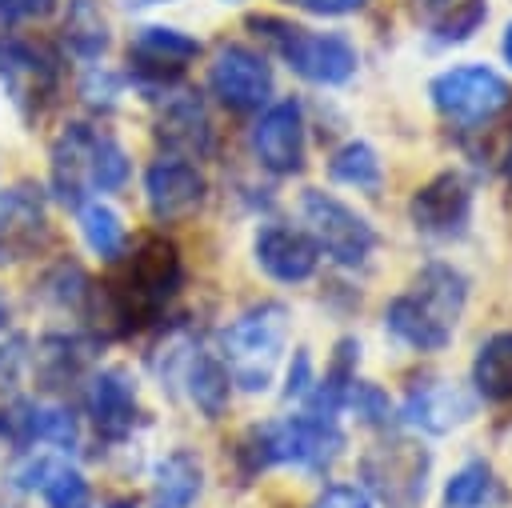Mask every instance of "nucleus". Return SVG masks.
Here are the masks:
<instances>
[{
  "instance_id": "a878e982",
  "label": "nucleus",
  "mask_w": 512,
  "mask_h": 508,
  "mask_svg": "<svg viewBox=\"0 0 512 508\" xmlns=\"http://www.w3.org/2000/svg\"><path fill=\"white\" fill-rule=\"evenodd\" d=\"M472 392L488 404L512 400V328L492 332L472 356Z\"/></svg>"
},
{
  "instance_id": "2eb2a0df",
  "label": "nucleus",
  "mask_w": 512,
  "mask_h": 508,
  "mask_svg": "<svg viewBox=\"0 0 512 508\" xmlns=\"http://www.w3.org/2000/svg\"><path fill=\"white\" fill-rule=\"evenodd\" d=\"M208 88L232 112H260L272 104V64L248 44H220L208 64Z\"/></svg>"
},
{
  "instance_id": "1a4fd4ad",
  "label": "nucleus",
  "mask_w": 512,
  "mask_h": 508,
  "mask_svg": "<svg viewBox=\"0 0 512 508\" xmlns=\"http://www.w3.org/2000/svg\"><path fill=\"white\" fill-rule=\"evenodd\" d=\"M0 92L8 104L32 120L60 92V56L28 36H0Z\"/></svg>"
},
{
  "instance_id": "c9c22d12",
  "label": "nucleus",
  "mask_w": 512,
  "mask_h": 508,
  "mask_svg": "<svg viewBox=\"0 0 512 508\" xmlns=\"http://www.w3.org/2000/svg\"><path fill=\"white\" fill-rule=\"evenodd\" d=\"M292 8H304L312 16H348L356 8H364L368 0H288Z\"/></svg>"
},
{
  "instance_id": "79ce46f5",
  "label": "nucleus",
  "mask_w": 512,
  "mask_h": 508,
  "mask_svg": "<svg viewBox=\"0 0 512 508\" xmlns=\"http://www.w3.org/2000/svg\"><path fill=\"white\" fill-rule=\"evenodd\" d=\"M224 4H236V0H224Z\"/></svg>"
},
{
  "instance_id": "a211bd4d",
  "label": "nucleus",
  "mask_w": 512,
  "mask_h": 508,
  "mask_svg": "<svg viewBox=\"0 0 512 508\" xmlns=\"http://www.w3.org/2000/svg\"><path fill=\"white\" fill-rule=\"evenodd\" d=\"M252 260L276 284H304V280L316 276L320 248L312 244V236L304 228L268 220L252 232Z\"/></svg>"
},
{
  "instance_id": "cd10ccee",
  "label": "nucleus",
  "mask_w": 512,
  "mask_h": 508,
  "mask_svg": "<svg viewBox=\"0 0 512 508\" xmlns=\"http://www.w3.org/2000/svg\"><path fill=\"white\" fill-rule=\"evenodd\" d=\"M92 280H88V272L76 264V260H56V264H48L44 272H40V280H36V296L52 308V312H72V316H80V312H88L92 308Z\"/></svg>"
},
{
  "instance_id": "c756f323",
  "label": "nucleus",
  "mask_w": 512,
  "mask_h": 508,
  "mask_svg": "<svg viewBox=\"0 0 512 508\" xmlns=\"http://www.w3.org/2000/svg\"><path fill=\"white\" fill-rule=\"evenodd\" d=\"M344 412H352L360 424H368V428H384L388 420H392V404H388V392L384 388H376L372 380H352L348 384V392H344Z\"/></svg>"
},
{
  "instance_id": "f704fd0d",
  "label": "nucleus",
  "mask_w": 512,
  "mask_h": 508,
  "mask_svg": "<svg viewBox=\"0 0 512 508\" xmlns=\"http://www.w3.org/2000/svg\"><path fill=\"white\" fill-rule=\"evenodd\" d=\"M60 0H0V16L4 20H44L56 12Z\"/></svg>"
},
{
  "instance_id": "39448f33",
  "label": "nucleus",
  "mask_w": 512,
  "mask_h": 508,
  "mask_svg": "<svg viewBox=\"0 0 512 508\" xmlns=\"http://www.w3.org/2000/svg\"><path fill=\"white\" fill-rule=\"evenodd\" d=\"M288 328H292V316L276 300L248 304L244 312H236L224 324V332H220V360L228 368V380L240 392L260 396V392H268L276 384L280 360L288 352Z\"/></svg>"
},
{
  "instance_id": "393cba45",
  "label": "nucleus",
  "mask_w": 512,
  "mask_h": 508,
  "mask_svg": "<svg viewBox=\"0 0 512 508\" xmlns=\"http://www.w3.org/2000/svg\"><path fill=\"white\" fill-rule=\"evenodd\" d=\"M32 368L44 384H68L88 372V340L76 332H44L32 348Z\"/></svg>"
},
{
  "instance_id": "f3484780",
  "label": "nucleus",
  "mask_w": 512,
  "mask_h": 508,
  "mask_svg": "<svg viewBox=\"0 0 512 508\" xmlns=\"http://www.w3.org/2000/svg\"><path fill=\"white\" fill-rule=\"evenodd\" d=\"M408 220L424 236H460L472 220V188L460 172H436L408 200Z\"/></svg>"
},
{
  "instance_id": "9d476101",
  "label": "nucleus",
  "mask_w": 512,
  "mask_h": 508,
  "mask_svg": "<svg viewBox=\"0 0 512 508\" xmlns=\"http://www.w3.org/2000/svg\"><path fill=\"white\" fill-rule=\"evenodd\" d=\"M428 96L444 120H452L460 128H480L508 108L512 88L488 64H456V68L432 76Z\"/></svg>"
},
{
  "instance_id": "72a5a7b5",
  "label": "nucleus",
  "mask_w": 512,
  "mask_h": 508,
  "mask_svg": "<svg viewBox=\"0 0 512 508\" xmlns=\"http://www.w3.org/2000/svg\"><path fill=\"white\" fill-rule=\"evenodd\" d=\"M312 508H372V500H368L356 484H328V488L312 500Z\"/></svg>"
},
{
  "instance_id": "4be33fe9",
  "label": "nucleus",
  "mask_w": 512,
  "mask_h": 508,
  "mask_svg": "<svg viewBox=\"0 0 512 508\" xmlns=\"http://www.w3.org/2000/svg\"><path fill=\"white\" fill-rule=\"evenodd\" d=\"M72 212H76V236L88 256H96L100 264H120L128 256V224L112 200L88 196Z\"/></svg>"
},
{
  "instance_id": "e433bc0d",
  "label": "nucleus",
  "mask_w": 512,
  "mask_h": 508,
  "mask_svg": "<svg viewBox=\"0 0 512 508\" xmlns=\"http://www.w3.org/2000/svg\"><path fill=\"white\" fill-rule=\"evenodd\" d=\"M12 332V300H8V292L0 288V336H8Z\"/></svg>"
},
{
  "instance_id": "20e7f679",
  "label": "nucleus",
  "mask_w": 512,
  "mask_h": 508,
  "mask_svg": "<svg viewBox=\"0 0 512 508\" xmlns=\"http://www.w3.org/2000/svg\"><path fill=\"white\" fill-rule=\"evenodd\" d=\"M344 452V432L332 416H316V412H292L280 420H264L252 424L240 444H236V464L240 476L252 480L264 468L288 464L300 472H328L332 460Z\"/></svg>"
},
{
  "instance_id": "bb28decb",
  "label": "nucleus",
  "mask_w": 512,
  "mask_h": 508,
  "mask_svg": "<svg viewBox=\"0 0 512 508\" xmlns=\"http://www.w3.org/2000/svg\"><path fill=\"white\" fill-rule=\"evenodd\" d=\"M508 500V488L492 472L488 460H468L444 480V508H500Z\"/></svg>"
},
{
  "instance_id": "dca6fc26",
  "label": "nucleus",
  "mask_w": 512,
  "mask_h": 508,
  "mask_svg": "<svg viewBox=\"0 0 512 508\" xmlns=\"http://www.w3.org/2000/svg\"><path fill=\"white\" fill-rule=\"evenodd\" d=\"M44 240H48V192L36 180L0 184V252H8V260H24Z\"/></svg>"
},
{
  "instance_id": "b1692460",
  "label": "nucleus",
  "mask_w": 512,
  "mask_h": 508,
  "mask_svg": "<svg viewBox=\"0 0 512 508\" xmlns=\"http://www.w3.org/2000/svg\"><path fill=\"white\" fill-rule=\"evenodd\" d=\"M60 40L76 60L100 64L104 52L112 48V20H108L104 4L100 0H68L64 20H60Z\"/></svg>"
},
{
  "instance_id": "7c9ffc66",
  "label": "nucleus",
  "mask_w": 512,
  "mask_h": 508,
  "mask_svg": "<svg viewBox=\"0 0 512 508\" xmlns=\"http://www.w3.org/2000/svg\"><path fill=\"white\" fill-rule=\"evenodd\" d=\"M484 20H488V4H484V0H452V8L432 24V32H436V40H444V44H460V40H468Z\"/></svg>"
},
{
  "instance_id": "4468645a",
  "label": "nucleus",
  "mask_w": 512,
  "mask_h": 508,
  "mask_svg": "<svg viewBox=\"0 0 512 508\" xmlns=\"http://www.w3.org/2000/svg\"><path fill=\"white\" fill-rule=\"evenodd\" d=\"M208 200V176L184 156L160 152L144 168V208L156 224H184Z\"/></svg>"
},
{
  "instance_id": "6ab92c4d",
  "label": "nucleus",
  "mask_w": 512,
  "mask_h": 508,
  "mask_svg": "<svg viewBox=\"0 0 512 508\" xmlns=\"http://www.w3.org/2000/svg\"><path fill=\"white\" fill-rule=\"evenodd\" d=\"M472 412H476V392H468L464 384L444 380V376L412 380V388L400 404V420L408 428H420V432H432V436H444V432L460 428L464 420H472Z\"/></svg>"
},
{
  "instance_id": "4c0bfd02",
  "label": "nucleus",
  "mask_w": 512,
  "mask_h": 508,
  "mask_svg": "<svg viewBox=\"0 0 512 508\" xmlns=\"http://www.w3.org/2000/svg\"><path fill=\"white\" fill-rule=\"evenodd\" d=\"M500 48H504V60H508V64H512V24H508V28H504V44H500Z\"/></svg>"
},
{
  "instance_id": "ddd939ff",
  "label": "nucleus",
  "mask_w": 512,
  "mask_h": 508,
  "mask_svg": "<svg viewBox=\"0 0 512 508\" xmlns=\"http://www.w3.org/2000/svg\"><path fill=\"white\" fill-rule=\"evenodd\" d=\"M248 148H252L256 164L264 172H272V176H296V172H304V152H308L304 104L296 96H284V100L264 104L260 116L252 120Z\"/></svg>"
},
{
  "instance_id": "2f4dec72",
  "label": "nucleus",
  "mask_w": 512,
  "mask_h": 508,
  "mask_svg": "<svg viewBox=\"0 0 512 508\" xmlns=\"http://www.w3.org/2000/svg\"><path fill=\"white\" fill-rule=\"evenodd\" d=\"M80 96H84L88 108L112 112L120 104V96H124V76L120 72H108L104 64H88V72L80 80Z\"/></svg>"
},
{
  "instance_id": "412c9836",
  "label": "nucleus",
  "mask_w": 512,
  "mask_h": 508,
  "mask_svg": "<svg viewBox=\"0 0 512 508\" xmlns=\"http://www.w3.org/2000/svg\"><path fill=\"white\" fill-rule=\"evenodd\" d=\"M156 140L168 156H184V160L208 156L212 152V120H208L204 100H196L188 92L168 96L156 116Z\"/></svg>"
},
{
  "instance_id": "a19ab883",
  "label": "nucleus",
  "mask_w": 512,
  "mask_h": 508,
  "mask_svg": "<svg viewBox=\"0 0 512 508\" xmlns=\"http://www.w3.org/2000/svg\"><path fill=\"white\" fill-rule=\"evenodd\" d=\"M428 4H448V0H428Z\"/></svg>"
},
{
  "instance_id": "f8f14e48",
  "label": "nucleus",
  "mask_w": 512,
  "mask_h": 508,
  "mask_svg": "<svg viewBox=\"0 0 512 508\" xmlns=\"http://www.w3.org/2000/svg\"><path fill=\"white\" fill-rule=\"evenodd\" d=\"M80 380H84V416H88L92 432L104 444L128 440L144 416L140 388H136L132 372L120 364H100V368H88Z\"/></svg>"
},
{
  "instance_id": "f03ea898",
  "label": "nucleus",
  "mask_w": 512,
  "mask_h": 508,
  "mask_svg": "<svg viewBox=\"0 0 512 508\" xmlns=\"http://www.w3.org/2000/svg\"><path fill=\"white\" fill-rule=\"evenodd\" d=\"M132 180L128 148L92 120H68L48 144V192L64 204L120 192Z\"/></svg>"
},
{
  "instance_id": "423d86ee",
  "label": "nucleus",
  "mask_w": 512,
  "mask_h": 508,
  "mask_svg": "<svg viewBox=\"0 0 512 508\" xmlns=\"http://www.w3.org/2000/svg\"><path fill=\"white\" fill-rule=\"evenodd\" d=\"M248 28H256L276 48V56L308 84L340 88L356 76L360 56L344 32H312V28L276 20V16H248Z\"/></svg>"
},
{
  "instance_id": "5701e85b",
  "label": "nucleus",
  "mask_w": 512,
  "mask_h": 508,
  "mask_svg": "<svg viewBox=\"0 0 512 508\" xmlns=\"http://www.w3.org/2000/svg\"><path fill=\"white\" fill-rule=\"evenodd\" d=\"M204 492V460L192 448H168L152 464V508H192Z\"/></svg>"
},
{
  "instance_id": "f257e3e1",
  "label": "nucleus",
  "mask_w": 512,
  "mask_h": 508,
  "mask_svg": "<svg viewBox=\"0 0 512 508\" xmlns=\"http://www.w3.org/2000/svg\"><path fill=\"white\" fill-rule=\"evenodd\" d=\"M184 284L180 248L164 236H148L128 256L124 272L92 292V308H100V324L112 332H140L164 316L172 296Z\"/></svg>"
},
{
  "instance_id": "7ed1b4c3",
  "label": "nucleus",
  "mask_w": 512,
  "mask_h": 508,
  "mask_svg": "<svg viewBox=\"0 0 512 508\" xmlns=\"http://www.w3.org/2000/svg\"><path fill=\"white\" fill-rule=\"evenodd\" d=\"M464 304H468V276L460 268L436 260L412 276L408 292L388 300L384 328L416 352H440V348H448Z\"/></svg>"
},
{
  "instance_id": "9b49d317",
  "label": "nucleus",
  "mask_w": 512,
  "mask_h": 508,
  "mask_svg": "<svg viewBox=\"0 0 512 508\" xmlns=\"http://www.w3.org/2000/svg\"><path fill=\"white\" fill-rule=\"evenodd\" d=\"M200 56V40L172 24H144L128 40V80L144 92H168Z\"/></svg>"
},
{
  "instance_id": "6e6552de",
  "label": "nucleus",
  "mask_w": 512,
  "mask_h": 508,
  "mask_svg": "<svg viewBox=\"0 0 512 508\" xmlns=\"http://www.w3.org/2000/svg\"><path fill=\"white\" fill-rule=\"evenodd\" d=\"M0 444L12 452H64L80 448V420L56 396H16L0 408Z\"/></svg>"
},
{
  "instance_id": "473e14b6",
  "label": "nucleus",
  "mask_w": 512,
  "mask_h": 508,
  "mask_svg": "<svg viewBox=\"0 0 512 508\" xmlns=\"http://www.w3.org/2000/svg\"><path fill=\"white\" fill-rule=\"evenodd\" d=\"M312 384H316V376H312V356H308V348H296V356H292V364H288L284 396H288V400H300V396L312 392Z\"/></svg>"
},
{
  "instance_id": "0eeeda50",
  "label": "nucleus",
  "mask_w": 512,
  "mask_h": 508,
  "mask_svg": "<svg viewBox=\"0 0 512 508\" xmlns=\"http://www.w3.org/2000/svg\"><path fill=\"white\" fill-rule=\"evenodd\" d=\"M300 216H304V232L312 236L320 256H328L340 268H360L376 252V228L332 192L304 188Z\"/></svg>"
},
{
  "instance_id": "ea45409f",
  "label": "nucleus",
  "mask_w": 512,
  "mask_h": 508,
  "mask_svg": "<svg viewBox=\"0 0 512 508\" xmlns=\"http://www.w3.org/2000/svg\"><path fill=\"white\" fill-rule=\"evenodd\" d=\"M104 508H136V504H128V500H112V504H104Z\"/></svg>"
},
{
  "instance_id": "c85d7f7f",
  "label": "nucleus",
  "mask_w": 512,
  "mask_h": 508,
  "mask_svg": "<svg viewBox=\"0 0 512 508\" xmlns=\"http://www.w3.org/2000/svg\"><path fill=\"white\" fill-rule=\"evenodd\" d=\"M328 176H332L336 184L376 192L384 172H380V156H376L372 144H364V140H348V144H340V148L332 152V160H328Z\"/></svg>"
},
{
  "instance_id": "aec40b11",
  "label": "nucleus",
  "mask_w": 512,
  "mask_h": 508,
  "mask_svg": "<svg viewBox=\"0 0 512 508\" xmlns=\"http://www.w3.org/2000/svg\"><path fill=\"white\" fill-rule=\"evenodd\" d=\"M424 476H428V456L424 448L412 444H392L364 460V480L392 508H416L424 500Z\"/></svg>"
},
{
  "instance_id": "58836bf2",
  "label": "nucleus",
  "mask_w": 512,
  "mask_h": 508,
  "mask_svg": "<svg viewBox=\"0 0 512 508\" xmlns=\"http://www.w3.org/2000/svg\"><path fill=\"white\" fill-rule=\"evenodd\" d=\"M500 168H504V176L512 180V144H508V152H504V160H500Z\"/></svg>"
}]
</instances>
